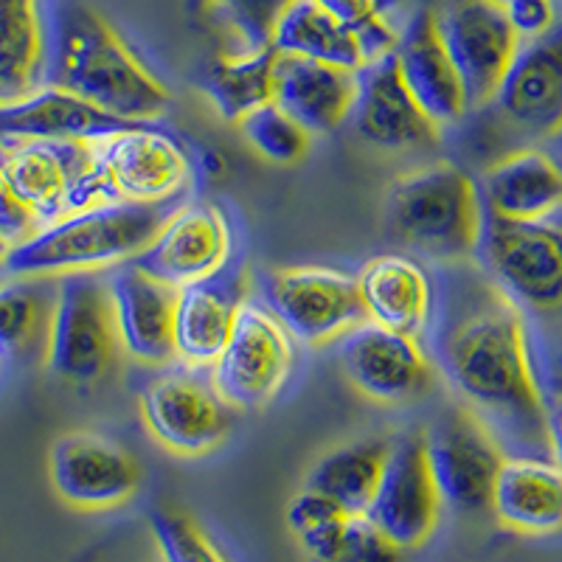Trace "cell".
Wrapping results in <instances>:
<instances>
[{
	"instance_id": "cell-1",
	"label": "cell",
	"mask_w": 562,
	"mask_h": 562,
	"mask_svg": "<svg viewBox=\"0 0 562 562\" xmlns=\"http://www.w3.org/2000/svg\"><path fill=\"white\" fill-rule=\"evenodd\" d=\"M436 366L492 430L549 450V400L537 380L524 310L495 281H453L436 333Z\"/></svg>"
},
{
	"instance_id": "cell-2",
	"label": "cell",
	"mask_w": 562,
	"mask_h": 562,
	"mask_svg": "<svg viewBox=\"0 0 562 562\" xmlns=\"http://www.w3.org/2000/svg\"><path fill=\"white\" fill-rule=\"evenodd\" d=\"M43 9L45 85L122 119L158 122L169 108L167 85L127 40L85 0H52Z\"/></svg>"
},
{
	"instance_id": "cell-3",
	"label": "cell",
	"mask_w": 562,
	"mask_h": 562,
	"mask_svg": "<svg viewBox=\"0 0 562 562\" xmlns=\"http://www.w3.org/2000/svg\"><path fill=\"white\" fill-rule=\"evenodd\" d=\"M169 211V205L102 203L65 214L18 245L7 256L3 273L59 279L122 268L147 250Z\"/></svg>"
},
{
	"instance_id": "cell-4",
	"label": "cell",
	"mask_w": 562,
	"mask_h": 562,
	"mask_svg": "<svg viewBox=\"0 0 562 562\" xmlns=\"http://www.w3.org/2000/svg\"><path fill=\"white\" fill-rule=\"evenodd\" d=\"M385 225L396 243L430 262L461 265L479 254L486 209L479 183L464 169L439 160L391 183Z\"/></svg>"
},
{
	"instance_id": "cell-5",
	"label": "cell",
	"mask_w": 562,
	"mask_h": 562,
	"mask_svg": "<svg viewBox=\"0 0 562 562\" xmlns=\"http://www.w3.org/2000/svg\"><path fill=\"white\" fill-rule=\"evenodd\" d=\"M93 169L79 194V211L102 203L172 205L192 183V160L175 135L144 122L90 140Z\"/></svg>"
},
{
	"instance_id": "cell-6",
	"label": "cell",
	"mask_w": 562,
	"mask_h": 562,
	"mask_svg": "<svg viewBox=\"0 0 562 562\" xmlns=\"http://www.w3.org/2000/svg\"><path fill=\"white\" fill-rule=\"evenodd\" d=\"M140 419L160 448L180 459H200L223 448L237 408L220 394L211 369L164 366L138 396Z\"/></svg>"
},
{
	"instance_id": "cell-7",
	"label": "cell",
	"mask_w": 562,
	"mask_h": 562,
	"mask_svg": "<svg viewBox=\"0 0 562 562\" xmlns=\"http://www.w3.org/2000/svg\"><path fill=\"white\" fill-rule=\"evenodd\" d=\"M119 351L122 344L108 281L99 273L59 276L45 346L48 371L74 385L99 383Z\"/></svg>"
},
{
	"instance_id": "cell-8",
	"label": "cell",
	"mask_w": 562,
	"mask_h": 562,
	"mask_svg": "<svg viewBox=\"0 0 562 562\" xmlns=\"http://www.w3.org/2000/svg\"><path fill=\"white\" fill-rule=\"evenodd\" d=\"M490 279L520 310H562V223H509L486 217L479 248Z\"/></svg>"
},
{
	"instance_id": "cell-9",
	"label": "cell",
	"mask_w": 562,
	"mask_h": 562,
	"mask_svg": "<svg viewBox=\"0 0 562 562\" xmlns=\"http://www.w3.org/2000/svg\"><path fill=\"white\" fill-rule=\"evenodd\" d=\"M265 307L299 346H329L366 321L358 276L324 265L281 268L265 279Z\"/></svg>"
},
{
	"instance_id": "cell-10",
	"label": "cell",
	"mask_w": 562,
	"mask_h": 562,
	"mask_svg": "<svg viewBox=\"0 0 562 562\" xmlns=\"http://www.w3.org/2000/svg\"><path fill=\"white\" fill-rule=\"evenodd\" d=\"M299 344L259 301L245 299L211 378L237 411L265 408L293 378Z\"/></svg>"
},
{
	"instance_id": "cell-11",
	"label": "cell",
	"mask_w": 562,
	"mask_h": 562,
	"mask_svg": "<svg viewBox=\"0 0 562 562\" xmlns=\"http://www.w3.org/2000/svg\"><path fill=\"white\" fill-rule=\"evenodd\" d=\"M425 445L445 506L461 515L490 512L495 479L506 459L490 422L461 403L425 430Z\"/></svg>"
},
{
	"instance_id": "cell-12",
	"label": "cell",
	"mask_w": 562,
	"mask_h": 562,
	"mask_svg": "<svg viewBox=\"0 0 562 562\" xmlns=\"http://www.w3.org/2000/svg\"><path fill=\"white\" fill-rule=\"evenodd\" d=\"M338 363L351 389L380 405H411L430 394L439 366L419 338L363 321L340 338Z\"/></svg>"
},
{
	"instance_id": "cell-13",
	"label": "cell",
	"mask_w": 562,
	"mask_h": 562,
	"mask_svg": "<svg viewBox=\"0 0 562 562\" xmlns=\"http://www.w3.org/2000/svg\"><path fill=\"white\" fill-rule=\"evenodd\" d=\"M48 479L70 509L108 512L135 498L140 464L122 441L93 430H70L54 441Z\"/></svg>"
},
{
	"instance_id": "cell-14",
	"label": "cell",
	"mask_w": 562,
	"mask_h": 562,
	"mask_svg": "<svg viewBox=\"0 0 562 562\" xmlns=\"http://www.w3.org/2000/svg\"><path fill=\"white\" fill-rule=\"evenodd\" d=\"M441 40L459 70L470 110L490 108L524 40L498 0H459L439 18Z\"/></svg>"
},
{
	"instance_id": "cell-15",
	"label": "cell",
	"mask_w": 562,
	"mask_h": 562,
	"mask_svg": "<svg viewBox=\"0 0 562 562\" xmlns=\"http://www.w3.org/2000/svg\"><path fill=\"white\" fill-rule=\"evenodd\" d=\"M90 169V140L37 138L0 147V175L45 225L79 211Z\"/></svg>"
},
{
	"instance_id": "cell-16",
	"label": "cell",
	"mask_w": 562,
	"mask_h": 562,
	"mask_svg": "<svg viewBox=\"0 0 562 562\" xmlns=\"http://www.w3.org/2000/svg\"><path fill=\"white\" fill-rule=\"evenodd\" d=\"M439 486L430 470L425 434H411L391 445L389 464L366 518L400 549H422L441 518Z\"/></svg>"
},
{
	"instance_id": "cell-17",
	"label": "cell",
	"mask_w": 562,
	"mask_h": 562,
	"mask_svg": "<svg viewBox=\"0 0 562 562\" xmlns=\"http://www.w3.org/2000/svg\"><path fill=\"white\" fill-rule=\"evenodd\" d=\"M231 248L234 237L225 211L214 203H186L169 211L135 265L183 290L228 270Z\"/></svg>"
},
{
	"instance_id": "cell-18",
	"label": "cell",
	"mask_w": 562,
	"mask_h": 562,
	"mask_svg": "<svg viewBox=\"0 0 562 562\" xmlns=\"http://www.w3.org/2000/svg\"><path fill=\"white\" fill-rule=\"evenodd\" d=\"M490 104L524 138L554 140L562 133V20L546 37L520 45Z\"/></svg>"
},
{
	"instance_id": "cell-19",
	"label": "cell",
	"mask_w": 562,
	"mask_h": 562,
	"mask_svg": "<svg viewBox=\"0 0 562 562\" xmlns=\"http://www.w3.org/2000/svg\"><path fill=\"white\" fill-rule=\"evenodd\" d=\"M351 115L360 138L385 153H425L439 144V127L405 85L396 52L358 70Z\"/></svg>"
},
{
	"instance_id": "cell-20",
	"label": "cell",
	"mask_w": 562,
	"mask_h": 562,
	"mask_svg": "<svg viewBox=\"0 0 562 562\" xmlns=\"http://www.w3.org/2000/svg\"><path fill=\"white\" fill-rule=\"evenodd\" d=\"M115 329L124 355L140 366L164 369L175 355V310L180 290L155 279L135 262L122 265L110 276Z\"/></svg>"
},
{
	"instance_id": "cell-21",
	"label": "cell",
	"mask_w": 562,
	"mask_h": 562,
	"mask_svg": "<svg viewBox=\"0 0 562 562\" xmlns=\"http://www.w3.org/2000/svg\"><path fill=\"white\" fill-rule=\"evenodd\" d=\"M396 63L408 90L436 127H456L464 119L470 110L464 82L450 59L448 45L441 40L439 18L430 9L416 12L400 34Z\"/></svg>"
},
{
	"instance_id": "cell-22",
	"label": "cell",
	"mask_w": 562,
	"mask_h": 562,
	"mask_svg": "<svg viewBox=\"0 0 562 562\" xmlns=\"http://www.w3.org/2000/svg\"><path fill=\"white\" fill-rule=\"evenodd\" d=\"M479 189L486 217L509 223L551 220L562 209V164L546 149H509L486 169Z\"/></svg>"
},
{
	"instance_id": "cell-23",
	"label": "cell",
	"mask_w": 562,
	"mask_h": 562,
	"mask_svg": "<svg viewBox=\"0 0 562 562\" xmlns=\"http://www.w3.org/2000/svg\"><path fill=\"white\" fill-rule=\"evenodd\" d=\"M366 321L422 338L436 313V288L428 268L414 256L383 254L358 273Z\"/></svg>"
},
{
	"instance_id": "cell-24",
	"label": "cell",
	"mask_w": 562,
	"mask_h": 562,
	"mask_svg": "<svg viewBox=\"0 0 562 562\" xmlns=\"http://www.w3.org/2000/svg\"><path fill=\"white\" fill-rule=\"evenodd\" d=\"M358 70L279 54L273 70V102L310 135L338 130L355 110Z\"/></svg>"
},
{
	"instance_id": "cell-25",
	"label": "cell",
	"mask_w": 562,
	"mask_h": 562,
	"mask_svg": "<svg viewBox=\"0 0 562 562\" xmlns=\"http://www.w3.org/2000/svg\"><path fill=\"white\" fill-rule=\"evenodd\" d=\"M490 512L504 529L524 537L562 531V467L554 459L506 456L492 490Z\"/></svg>"
},
{
	"instance_id": "cell-26",
	"label": "cell",
	"mask_w": 562,
	"mask_h": 562,
	"mask_svg": "<svg viewBox=\"0 0 562 562\" xmlns=\"http://www.w3.org/2000/svg\"><path fill=\"white\" fill-rule=\"evenodd\" d=\"M248 281L243 276H220L180 290L175 310V355L180 363L211 369L223 355Z\"/></svg>"
},
{
	"instance_id": "cell-27",
	"label": "cell",
	"mask_w": 562,
	"mask_h": 562,
	"mask_svg": "<svg viewBox=\"0 0 562 562\" xmlns=\"http://www.w3.org/2000/svg\"><path fill=\"white\" fill-rule=\"evenodd\" d=\"M124 124L130 122L82 102L68 90L43 85L18 102L0 104V147L37 138L93 140Z\"/></svg>"
},
{
	"instance_id": "cell-28",
	"label": "cell",
	"mask_w": 562,
	"mask_h": 562,
	"mask_svg": "<svg viewBox=\"0 0 562 562\" xmlns=\"http://www.w3.org/2000/svg\"><path fill=\"white\" fill-rule=\"evenodd\" d=\"M270 45L288 57L315 59L346 70H360L366 65L355 26L326 12L315 0H295L276 23Z\"/></svg>"
},
{
	"instance_id": "cell-29",
	"label": "cell",
	"mask_w": 562,
	"mask_h": 562,
	"mask_svg": "<svg viewBox=\"0 0 562 562\" xmlns=\"http://www.w3.org/2000/svg\"><path fill=\"white\" fill-rule=\"evenodd\" d=\"M57 279L9 276L0 279V360H29L40 355L52 329Z\"/></svg>"
},
{
	"instance_id": "cell-30",
	"label": "cell",
	"mask_w": 562,
	"mask_h": 562,
	"mask_svg": "<svg viewBox=\"0 0 562 562\" xmlns=\"http://www.w3.org/2000/svg\"><path fill=\"white\" fill-rule=\"evenodd\" d=\"M389 456L391 441L385 439L351 441L321 456L307 473L304 486L335 501L346 515H366L383 481Z\"/></svg>"
},
{
	"instance_id": "cell-31",
	"label": "cell",
	"mask_w": 562,
	"mask_h": 562,
	"mask_svg": "<svg viewBox=\"0 0 562 562\" xmlns=\"http://www.w3.org/2000/svg\"><path fill=\"white\" fill-rule=\"evenodd\" d=\"M45 85V23L37 0H0V104Z\"/></svg>"
},
{
	"instance_id": "cell-32",
	"label": "cell",
	"mask_w": 562,
	"mask_h": 562,
	"mask_svg": "<svg viewBox=\"0 0 562 562\" xmlns=\"http://www.w3.org/2000/svg\"><path fill=\"white\" fill-rule=\"evenodd\" d=\"M279 52L273 45L245 48L211 65L203 79V93L228 124H239L254 110L273 102V70Z\"/></svg>"
},
{
	"instance_id": "cell-33",
	"label": "cell",
	"mask_w": 562,
	"mask_h": 562,
	"mask_svg": "<svg viewBox=\"0 0 562 562\" xmlns=\"http://www.w3.org/2000/svg\"><path fill=\"white\" fill-rule=\"evenodd\" d=\"M295 543L307 562H405L408 554L366 515H344L310 535L295 537Z\"/></svg>"
},
{
	"instance_id": "cell-34",
	"label": "cell",
	"mask_w": 562,
	"mask_h": 562,
	"mask_svg": "<svg viewBox=\"0 0 562 562\" xmlns=\"http://www.w3.org/2000/svg\"><path fill=\"white\" fill-rule=\"evenodd\" d=\"M237 127L256 153L270 160V164H279V167H293V164L307 158L310 153L307 130L301 127L293 115L284 113L276 102L254 110Z\"/></svg>"
},
{
	"instance_id": "cell-35",
	"label": "cell",
	"mask_w": 562,
	"mask_h": 562,
	"mask_svg": "<svg viewBox=\"0 0 562 562\" xmlns=\"http://www.w3.org/2000/svg\"><path fill=\"white\" fill-rule=\"evenodd\" d=\"M160 562H228L209 531L180 509H158L149 520Z\"/></svg>"
},
{
	"instance_id": "cell-36",
	"label": "cell",
	"mask_w": 562,
	"mask_h": 562,
	"mask_svg": "<svg viewBox=\"0 0 562 562\" xmlns=\"http://www.w3.org/2000/svg\"><path fill=\"white\" fill-rule=\"evenodd\" d=\"M231 18V26L245 40V48L270 45L276 23L295 0H220Z\"/></svg>"
},
{
	"instance_id": "cell-37",
	"label": "cell",
	"mask_w": 562,
	"mask_h": 562,
	"mask_svg": "<svg viewBox=\"0 0 562 562\" xmlns=\"http://www.w3.org/2000/svg\"><path fill=\"white\" fill-rule=\"evenodd\" d=\"M344 515L346 512L340 509L335 501H329L326 495H321V492L310 490V486H304V490L288 504V512H284L288 529L293 531V537L310 535V531L333 524V520L344 518Z\"/></svg>"
},
{
	"instance_id": "cell-38",
	"label": "cell",
	"mask_w": 562,
	"mask_h": 562,
	"mask_svg": "<svg viewBox=\"0 0 562 562\" xmlns=\"http://www.w3.org/2000/svg\"><path fill=\"white\" fill-rule=\"evenodd\" d=\"M43 228V220L14 194V189L7 183V178L0 175V237L7 239L14 250L18 245L29 243V239H32L34 234H40Z\"/></svg>"
},
{
	"instance_id": "cell-39",
	"label": "cell",
	"mask_w": 562,
	"mask_h": 562,
	"mask_svg": "<svg viewBox=\"0 0 562 562\" xmlns=\"http://www.w3.org/2000/svg\"><path fill=\"white\" fill-rule=\"evenodd\" d=\"M501 7L524 43L546 37L557 26L554 0H504Z\"/></svg>"
},
{
	"instance_id": "cell-40",
	"label": "cell",
	"mask_w": 562,
	"mask_h": 562,
	"mask_svg": "<svg viewBox=\"0 0 562 562\" xmlns=\"http://www.w3.org/2000/svg\"><path fill=\"white\" fill-rule=\"evenodd\" d=\"M315 3L324 7L326 12H333L344 23H349V26H363L371 18L383 14L380 0H315Z\"/></svg>"
},
{
	"instance_id": "cell-41",
	"label": "cell",
	"mask_w": 562,
	"mask_h": 562,
	"mask_svg": "<svg viewBox=\"0 0 562 562\" xmlns=\"http://www.w3.org/2000/svg\"><path fill=\"white\" fill-rule=\"evenodd\" d=\"M546 439H549V453L562 467V394L549 400V414H546Z\"/></svg>"
},
{
	"instance_id": "cell-42",
	"label": "cell",
	"mask_w": 562,
	"mask_h": 562,
	"mask_svg": "<svg viewBox=\"0 0 562 562\" xmlns=\"http://www.w3.org/2000/svg\"><path fill=\"white\" fill-rule=\"evenodd\" d=\"M9 254H12V245H9L7 239L0 237V270H3V262H7Z\"/></svg>"
},
{
	"instance_id": "cell-43",
	"label": "cell",
	"mask_w": 562,
	"mask_h": 562,
	"mask_svg": "<svg viewBox=\"0 0 562 562\" xmlns=\"http://www.w3.org/2000/svg\"><path fill=\"white\" fill-rule=\"evenodd\" d=\"M554 140H557V147H560V158H562V133H560V135H557V138H554Z\"/></svg>"
},
{
	"instance_id": "cell-44",
	"label": "cell",
	"mask_w": 562,
	"mask_h": 562,
	"mask_svg": "<svg viewBox=\"0 0 562 562\" xmlns=\"http://www.w3.org/2000/svg\"><path fill=\"white\" fill-rule=\"evenodd\" d=\"M498 3H504V0H498Z\"/></svg>"
}]
</instances>
